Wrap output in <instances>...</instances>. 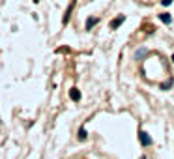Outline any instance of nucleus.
Returning a JSON list of instances; mask_svg holds the SVG:
<instances>
[{"instance_id":"f257e3e1","label":"nucleus","mask_w":174,"mask_h":159,"mask_svg":"<svg viewBox=\"0 0 174 159\" xmlns=\"http://www.w3.org/2000/svg\"><path fill=\"white\" fill-rule=\"evenodd\" d=\"M139 138H140V142H142L144 146H150V144H152V138L148 137V133H144V131L139 133Z\"/></svg>"},{"instance_id":"f03ea898","label":"nucleus","mask_w":174,"mask_h":159,"mask_svg":"<svg viewBox=\"0 0 174 159\" xmlns=\"http://www.w3.org/2000/svg\"><path fill=\"white\" fill-rule=\"evenodd\" d=\"M124 21H126V17H124V15H118V17H116L114 21L111 23V28H112V30H116V28H118V26H120V24L124 23Z\"/></svg>"},{"instance_id":"7ed1b4c3","label":"nucleus","mask_w":174,"mask_h":159,"mask_svg":"<svg viewBox=\"0 0 174 159\" xmlns=\"http://www.w3.org/2000/svg\"><path fill=\"white\" fill-rule=\"evenodd\" d=\"M69 96H71V99H73V101H79V99H81V94H79V90H77V88L71 90Z\"/></svg>"},{"instance_id":"20e7f679","label":"nucleus","mask_w":174,"mask_h":159,"mask_svg":"<svg viewBox=\"0 0 174 159\" xmlns=\"http://www.w3.org/2000/svg\"><path fill=\"white\" fill-rule=\"evenodd\" d=\"M159 19H161L163 23H170V21H172V19H170V15H168V13H161V15H159Z\"/></svg>"},{"instance_id":"39448f33","label":"nucleus","mask_w":174,"mask_h":159,"mask_svg":"<svg viewBox=\"0 0 174 159\" xmlns=\"http://www.w3.org/2000/svg\"><path fill=\"white\" fill-rule=\"evenodd\" d=\"M96 23H98V19H94V17H90V19H88V21H86V28H88V30H90V28H92V26H94V24H96Z\"/></svg>"},{"instance_id":"423d86ee","label":"nucleus","mask_w":174,"mask_h":159,"mask_svg":"<svg viewBox=\"0 0 174 159\" xmlns=\"http://www.w3.org/2000/svg\"><path fill=\"white\" fill-rule=\"evenodd\" d=\"M79 138H81V140H84V138H86V131H84V129L79 131Z\"/></svg>"},{"instance_id":"0eeeda50","label":"nucleus","mask_w":174,"mask_h":159,"mask_svg":"<svg viewBox=\"0 0 174 159\" xmlns=\"http://www.w3.org/2000/svg\"><path fill=\"white\" fill-rule=\"evenodd\" d=\"M161 4H163V6H170L172 0H161Z\"/></svg>"},{"instance_id":"6e6552de","label":"nucleus","mask_w":174,"mask_h":159,"mask_svg":"<svg viewBox=\"0 0 174 159\" xmlns=\"http://www.w3.org/2000/svg\"><path fill=\"white\" fill-rule=\"evenodd\" d=\"M172 62H174V54H172Z\"/></svg>"}]
</instances>
